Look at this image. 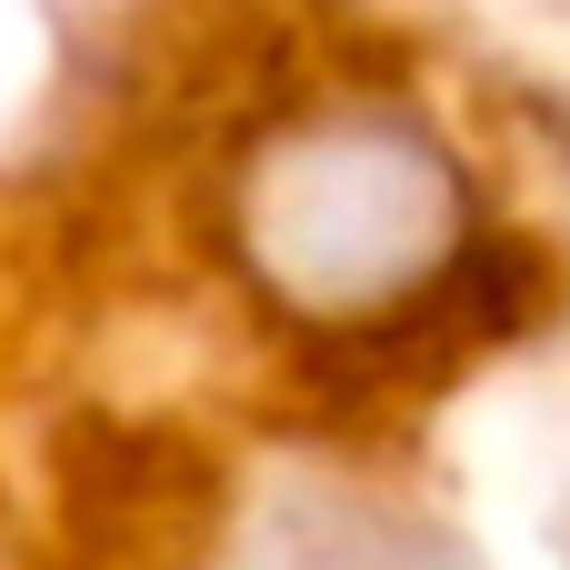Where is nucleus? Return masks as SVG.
Masks as SVG:
<instances>
[{"label":"nucleus","mask_w":570,"mask_h":570,"mask_svg":"<svg viewBox=\"0 0 570 570\" xmlns=\"http://www.w3.org/2000/svg\"><path fill=\"white\" fill-rule=\"evenodd\" d=\"M461 230V180L441 140L401 110H321L261 150L250 250L291 301L371 311L421 281Z\"/></svg>","instance_id":"f257e3e1"},{"label":"nucleus","mask_w":570,"mask_h":570,"mask_svg":"<svg viewBox=\"0 0 570 570\" xmlns=\"http://www.w3.org/2000/svg\"><path fill=\"white\" fill-rule=\"evenodd\" d=\"M271 570H441V561L431 551L411 561V541H391V531H341V541H311V551H291Z\"/></svg>","instance_id":"f03ea898"}]
</instances>
